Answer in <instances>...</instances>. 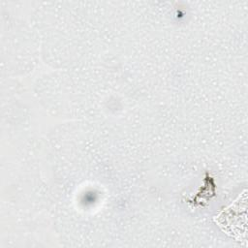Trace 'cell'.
I'll return each mask as SVG.
<instances>
[{
    "label": "cell",
    "instance_id": "6da1fadb",
    "mask_svg": "<svg viewBox=\"0 0 248 248\" xmlns=\"http://www.w3.org/2000/svg\"><path fill=\"white\" fill-rule=\"evenodd\" d=\"M246 202L245 192L238 197L229 207L221 211L214 219L217 225L228 234L239 240L241 237V225L246 226V223H241V205ZM244 233V232H243Z\"/></svg>",
    "mask_w": 248,
    "mask_h": 248
}]
</instances>
